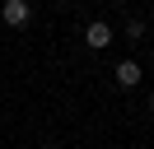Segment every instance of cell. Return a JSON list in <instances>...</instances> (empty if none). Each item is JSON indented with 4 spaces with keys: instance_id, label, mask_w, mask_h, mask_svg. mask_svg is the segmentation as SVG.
Segmentation results:
<instances>
[{
    "instance_id": "obj_1",
    "label": "cell",
    "mask_w": 154,
    "mask_h": 149,
    "mask_svg": "<svg viewBox=\"0 0 154 149\" xmlns=\"http://www.w3.org/2000/svg\"><path fill=\"white\" fill-rule=\"evenodd\" d=\"M140 65H135V61H122V65H117V70H112V79L117 84H122V89H135V84H140Z\"/></svg>"
},
{
    "instance_id": "obj_2",
    "label": "cell",
    "mask_w": 154,
    "mask_h": 149,
    "mask_svg": "<svg viewBox=\"0 0 154 149\" xmlns=\"http://www.w3.org/2000/svg\"><path fill=\"white\" fill-rule=\"evenodd\" d=\"M28 19H33V5H28V0H10V5H5V23L19 28V23H28Z\"/></svg>"
},
{
    "instance_id": "obj_3",
    "label": "cell",
    "mask_w": 154,
    "mask_h": 149,
    "mask_svg": "<svg viewBox=\"0 0 154 149\" xmlns=\"http://www.w3.org/2000/svg\"><path fill=\"white\" fill-rule=\"evenodd\" d=\"M84 42L94 47V51H103V47L112 42V28H107V23H89V28H84Z\"/></svg>"
},
{
    "instance_id": "obj_4",
    "label": "cell",
    "mask_w": 154,
    "mask_h": 149,
    "mask_svg": "<svg viewBox=\"0 0 154 149\" xmlns=\"http://www.w3.org/2000/svg\"><path fill=\"white\" fill-rule=\"evenodd\" d=\"M42 149H56V144H42Z\"/></svg>"
}]
</instances>
